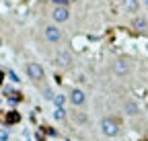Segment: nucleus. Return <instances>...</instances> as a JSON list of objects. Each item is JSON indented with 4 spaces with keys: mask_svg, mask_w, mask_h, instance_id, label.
<instances>
[{
    "mask_svg": "<svg viewBox=\"0 0 148 141\" xmlns=\"http://www.w3.org/2000/svg\"><path fill=\"white\" fill-rule=\"evenodd\" d=\"M119 123L115 121V119H111V117H105L103 121H101V133L105 135V137H117L119 135Z\"/></svg>",
    "mask_w": 148,
    "mask_h": 141,
    "instance_id": "f257e3e1",
    "label": "nucleus"
},
{
    "mask_svg": "<svg viewBox=\"0 0 148 141\" xmlns=\"http://www.w3.org/2000/svg\"><path fill=\"white\" fill-rule=\"evenodd\" d=\"M27 76L33 80V82H39V80H43V76H45V72H43V67L39 65V63H35V61H31V63H27Z\"/></svg>",
    "mask_w": 148,
    "mask_h": 141,
    "instance_id": "f03ea898",
    "label": "nucleus"
},
{
    "mask_svg": "<svg viewBox=\"0 0 148 141\" xmlns=\"http://www.w3.org/2000/svg\"><path fill=\"white\" fill-rule=\"evenodd\" d=\"M68 100H70L72 107H82L86 102V94H84V90H80V88H72L70 94H68Z\"/></svg>",
    "mask_w": 148,
    "mask_h": 141,
    "instance_id": "7ed1b4c3",
    "label": "nucleus"
},
{
    "mask_svg": "<svg viewBox=\"0 0 148 141\" xmlns=\"http://www.w3.org/2000/svg\"><path fill=\"white\" fill-rule=\"evenodd\" d=\"M45 39L49 43H60L62 41V29L58 25H47L45 27Z\"/></svg>",
    "mask_w": 148,
    "mask_h": 141,
    "instance_id": "20e7f679",
    "label": "nucleus"
},
{
    "mask_svg": "<svg viewBox=\"0 0 148 141\" xmlns=\"http://www.w3.org/2000/svg\"><path fill=\"white\" fill-rule=\"evenodd\" d=\"M51 19H53V23H66V21L70 19L68 6H56V8L51 10Z\"/></svg>",
    "mask_w": 148,
    "mask_h": 141,
    "instance_id": "39448f33",
    "label": "nucleus"
},
{
    "mask_svg": "<svg viewBox=\"0 0 148 141\" xmlns=\"http://www.w3.org/2000/svg\"><path fill=\"white\" fill-rule=\"evenodd\" d=\"M130 69H132V65H130L127 59H117V61H113V72H115L117 76H127Z\"/></svg>",
    "mask_w": 148,
    "mask_h": 141,
    "instance_id": "423d86ee",
    "label": "nucleus"
},
{
    "mask_svg": "<svg viewBox=\"0 0 148 141\" xmlns=\"http://www.w3.org/2000/svg\"><path fill=\"white\" fill-rule=\"evenodd\" d=\"M56 63H58L60 67H70L72 65V55L70 51H58V55H56Z\"/></svg>",
    "mask_w": 148,
    "mask_h": 141,
    "instance_id": "0eeeda50",
    "label": "nucleus"
},
{
    "mask_svg": "<svg viewBox=\"0 0 148 141\" xmlns=\"http://www.w3.org/2000/svg\"><path fill=\"white\" fill-rule=\"evenodd\" d=\"M123 113H125L127 117H136V115L140 113V107H138V102H136L134 98H127V100L123 102Z\"/></svg>",
    "mask_w": 148,
    "mask_h": 141,
    "instance_id": "6e6552de",
    "label": "nucleus"
},
{
    "mask_svg": "<svg viewBox=\"0 0 148 141\" xmlns=\"http://www.w3.org/2000/svg\"><path fill=\"white\" fill-rule=\"evenodd\" d=\"M132 27L136 29V31H140V33H146L148 31V19L146 16H134V21H132Z\"/></svg>",
    "mask_w": 148,
    "mask_h": 141,
    "instance_id": "1a4fd4ad",
    "label": "nucleus"
},
{
    "mask_svg": "<svg viewBox=\"0 0 148 141\" xmlns=\"http://www.w3.org/2000/svg\"><path fill=\"white\" fill-rule=\"evenodd\" d=\"M140 0H123V10L125 12H138Z\"/></svg>",
    "mask_w": 148,
    "mask_h": 141,
    "instance_id": "9d476101",
    "label": "nucleus"
},
{
    "mask_svg": "<svg viewBox=\"0 0 148 141\" xmlns=\"http://www.w3.org/2000/svg\"><path fill=\"white\" fill-rule=\"evenodd\" d=\"M66 98H68V96H64V94H56V96H53V104H56V109H64Z\"/></svg>",
    "mask_w": 148,
    "mask_h": 141,
    "instance_id": "9b49d317",
    "label": "nucleus"
},
{
    "mask_svg": "<svg viewBox=\"0 0 148 141\" xmlns=\"http://www.w3.org/2000/svg\"><path fill=\"white\" fill-rule=\"evenodd\" d=\"M53 119H56V121H64V119H66V111H64V109H56V111H53Z\"/></svg>",
    "mask_w": 148,
    "mask_h": 141,
    "instance_id": "f8f14e48",
    "label": "nucleus"
},
{
    "mask_svg": "<svg viewBox=\"0 0 148 141\" xmlns=\"http://www.w3.org/2000/svg\"><path fill=\"white\" fill-rule=\"evenodd\" d=\"M53 96H56V94H53L51 88H45V90H43V98H45V100H51V102H53Z\"/></svg>",
    "mask_w": 148,
    "mask_h": 141,
    "instance_id": "ddd939ff",
    "label": "nucleus"
},
{
    "mask_svg": "<svg viewBox=\"0 0 148 141\" xmlns=\"http://www.w3.org/2000/svg\"><path fill=\"white\" fill-rule=\"evenodd\" d=\"M8 129H0V141H8Z\"/></svg>",
    "mask_w": 148,
    "mask_h": 141,
    "instance_id": "4468645a",
    "label": "nucleus"
},
{
    "mask_svg": "<svg viewBox=\"0 0 148 141\" xmlns=\"http://www.w3.org/2000/svg\"><path fill=\"white\" fill-rule=\"evenodd\" d=\"M56 6H68V0H51Z\"/></svg>",
    "mask_w": 148,
    "mask_h": 141,
    "instance_id": "2eb2a0df",
    "label": "nucleus"
},
{
    "mask_svg": "<svg viewBox=\"0 0 148 141\" xmlns=\"http://www.w3.org/2000/svg\"><path fill=\"white\" fill-rule=\"evenodd\" d=\"M8 78H10L12 82H18V80H21V78H18V76H16V74L12 72V69H10V72H8Z\"/></svg>",
    "mask_w": 148,
    "mask_h": 141,
    "instance_id": "dca6fc26",
    "label": "nucleus"
},
{
    "mask_svg": "<svg viewBox=\"0 0 148 141\" xmlns=\"http://www.w3.org/2000/svg\"><path fill=\"white\" fill-rule=\"evenodd\" d=\"M74 119H76V121H80V123H84V121H86V117H84V115H80L78 111H76V115H74Z\"/></svg>",
    "mask_w": 148,
    "mask_h": 141,
    "instance_id": "f3484780",
    "label": "nucleus"
},
{
    "mask_svg": "<svg viewBox=\"0 0 148 141\" xmlns=\"http://www.w3.org/2000/svg\"><path fill=\"white\" fill-rule=\"evenodd\" d=\"M144 4H146V6H148V0H144Z\"/></svg>",
    "mask_w": 148,
    "mask_h": 141,
    "instance_id": "a211bd4d",
    "label": "nucleus"
}]
</instances>
